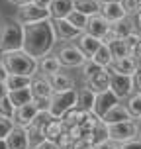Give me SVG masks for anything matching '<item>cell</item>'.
I'll use <instances>...</instances> for the list:
<instances>
[{
	"label": "cell",
	"mask_w": 141,
	"mask_h": 149,
	"mask_svg": "<svg viewBox=\"0 0 141 149\" xmlns=\"http://www.w3.org/2000/svg\"><path fill=\"white\" fill-rule=\"evenodd\" d=\"M84 84H86V86H90L94 92L108 90V88H110V84H112V71H110V69H102V71H100L98 74H94L92 79L84 81Z\"/></svg>",
	"instance_id": "cell-19"
},
{
	"label": "cell",
	"mask_w": 141,
	"mask_h": 149,
	"mask_svg": "<svg viewBox=\"0 0 141 149\" xmlns=\"http://www.w3.org/2000/svg\"><path fill=\"white\" fill-rule=\"evenodd\" d=\"M112 73L116 74H131L133 77L135 71L139 69V59H135L133 55H126V57H118L112 61V65L108 67Z\"/></svg>",
	"instance_id": "cell-13"
},
{
	"label": "cell",
	"mask_w": 141,
	"mask_h": 149,
	"mask_svg": "<svg viewBox=\"0 0 141 149\" xmlns=\"http://www.w3.org/2000/svg\"><path fill=\"white\" fill-rule=\"evenodd\" d=\"M110 31L116 37L126 39V37H129L133 31H137V22H135L131 16H127V18H124V20H118V22L112 24V26H110Z\"/></svg>",
	"instance_id": "cell-17"
},
{
	"label": "cell",
	"mask_w": 141,
	"mask_h": 149,
	"mask_svg": "<svg viewBox=\"0 0 141 149\" xmlns=\"http://www.w3.org/2000/svg\"><path fill=\"white\" fill-rule=\"evenodd\" d=\"M74 43L81 47L82 53H84L88 59H92V57L96 55V51L100 49V45L104 43V41H102L100 37H96V36H92V33H88V31H82L81 37H78Z\"/></svg>",
	"instance_id": "cell-15"
},
{
	"label": "cell",
	"mask_w": 141,
	"mask_h": 149,
	"mask_svg": "<svg viewBox=\"0 0 141 149\" xmlns=\"http://www.w3.org/2000/svg\"><path fill=\"white\" fill-rule=\"evenodd\" d=\"M8 74H10V73H8V69L4 67V63L0 61V81H6V79H8Z\"/></svg>",
	"instance_id": "cell-45"
},
{
	"label": "cell",
	"mask_w": 141,
	"mask_h": 149,
	"mask_svg": "<svg viewBox=\"0 0 141 149\" xmlns=\"http://www.w3.org/2000/svg\"><path fill=\"white\" fill-rule=\"evenodd\" d=\"M119 149H141V139L135 137V139H131V141L119 143Z\"/></svg>",
	"instance_id": "cell-42"
},
{
	"label": "cell",
	"mask_w": 141,
	"mask_h": 149,
	"mask_svg": "<svg viewBox=\"0 0 141 149\" xmlns=\"http://www.w3.org/2000/svg\"><path fill=\"white\" fill-rule=\"evenodd\" d=\"M10 4H14V6H24V4H30L33 0H8Z\"/></svg>",
	"instance_id": "cell-47"
},
{
	"label": "cell",
	"mask_w": 141,
	"mask_h": 149,
	"mask_svg": "<svg viewBox=\"0 0 141 149\" xmlns=\"http://www.w3.org/2000/svg\"><path fill=\"white\" fill-rule=\"evenodd\" d=\"M110 45L112 53H114V59H118V57H126V55H131L129 53V45H127V39H122V37H116Z\"/></svg>",
	"instance_id": "cell-31"
},
{
	"label": "cell",
	"mask_w": 141,
	"mask_h": 149,
	"mask_svg": "<svg viewBox=\"0 0 141 149\" xmlns=\"http://www.w3.org/2000/svg\"><path fill=\"white\" fill-rule=\"evenodd\" d=\"M57 57L61 59L63 67H69V69H81L88 61V57L82 53V49L76 43H73V41L61 45V49L57 51Z\"/></svg>",
	"instance_id": "cell-7"
},
{
	"label": "cell",
	"mask_w": 141,
	"mask_h": 149,
	"mask_svg": "<svg viewBox=\"0 0 141 149\" xmlns=\"http://www.w3.org/2000/svg\"><path fill=\"white\" fill-rule=\"evenodd\" d=\"M18 49H24V26L14 20L0 28V57Z\"/></svg>",
	"instance_id": "cell-3"
},
{
	"label": "cell",
	"mask_w": 141,
	"mask_h": 149,
	"mask_svg": "<svg viewBox=\"0 0 141 149\" xmlns=\"http://www.w3.org/2000/svg\"><path fill=\"white\" fill-rule=\"evenodd\" d=\"M31 90H33V98H35V100H51L53 92H55L49 77L39 74V73H37L35 77H33V81H31Z\"/></svg>",
	"instance_id": "cell-12"
},
{
	"label": "cell",
	"mask_w": 141,
	"mask_h": 149,
	"mask_svg": "<svg viewBox=\"0 0 141 149\" xmlns=\"http://www.w3.org/2000/svg\"><path fill=\"white\" fill-rule=\"evenodd\" d=\"M122 4H124V6H126V10H127V14L129 16H137L141 12L139 10V2H137V0H122Z\"/></svg>",
	"instance_id": "cell-39"
},
{
	"label": "cell",
	"mask_w": 141,
	"mask_h": 149,
	"mask_svg": "<svg viewBox=\"0 0 141 149\" xmlns=\"http://www.w3.org/2000/svg\"><path fill=\"white\" fill-rule=\"evenodd\" d=\"M49 81H51L53 88H55V92H61V90H71V88H76L74 86V81L73 77H69V74L65 73H57V74H51L49 77Z\"/></svg>",
	"instance_id": "cell-27"
},
{
	"label": "cell",
	"mask_w": 141,
	"mask_h": 149,
	"mask_svg": "<svg viewBox=\"0 0 141 149\" xmlns=\"http://www.w3.org/2000/svg\"><path fill=\"white\" fill-rule=\"evenodd\" d=\"M0 28H2V26H0Z\"/></svg>",
	"instance_id": "cell-52"
},
{
	"label": "cell",
	"mask_w": 141,
	"mask_h": 149,
	"mask_svg": "<svg viewBox=\"0 0 141 149\" xmlns=\"http://www.w3.org/2000/svg\"><path fill=\"white\" fill-rule=\"evenodd\" d=\"M41 112V106L37 104V100H31L28 104L16 108V114H14V122L16 126H22V127H28L33 124V120L37 118V114Z\"/></svg>",
	"instance_id": "cell-10"
},
{
	"label": "cell",
	"mask_w": 141,
	"mask_h": 149,
	"mask_svg": "<svg viewBox=\"0 0 141 149\" xmlns=\"http://www.w3.org/2000/svg\"><path fill=\"white\" fill-rule=\"evenodd\" d=\"M139 94H141V92H139Z\"/></svg>",
	"instance_id": "cell-53"
},
{
	"label": "cell",
	"mask_w": 141,
	"mask_h": 149,
	"mask_svg": "<svg viewBox=\"0 0 141 149\" xmlns=\"http://www.w3.org/2000/svg\"><path fill=\"white\" fill-rule=\"evenodd\" d=\"M57 41L59 39H57V33H55L53 18L24 26V51L33 55L35 59H41L45 55H49Z\"/></svg>",
	"instance_id": "cell-1"
},
{
	"label": "cell",
	"mask_w": 141,
	"mask_h": 149,
	"mask_svg": "<svg viewBox=\"0 0 141 149\" xmlns=\"http://www.w3.org/2000/svg\"><path fill=\"white\" fill-rule=\"evenodd\" d=\"M76 10L84 12L86 16L100 14V10H102V0H76Z\"/></svg>",
	"instance_id": "cell-29"
},
{
	"label": "cell",
	"mask_w": 141,
	"mask_h": 149,
	"mask_svg": "<svg viewBox=\"0 0 141 149\" xmlns=\"http://www.w3.org/2000/svg\"><path fill=\"white\" fill-rule=\"evenodd\" d=\"M10 100H12V104L16 106V108H20V106L28 104V102H31V100H35L33 98V90H31V86H26V88H18V90H10Z\"/></svg>",
	"instance_id": "cell-25"
},
{
	"label": "cell",
	"mask_w": 141,
	"mask_h": 149,
	"mask_svg": "<svg viewBox=\"0 0 141 149\" xmlns=\"http://www.w3.org/2000/svg\"><path fill=\"white\" fill-rule=\"evenodd\" d=\"M96 96H98V92H94L90 86L84 84L82 88H78V106L92 112L94 110V104H96Z\"/></svg>",
	"instance_id": "cell-24"
},
{
	"label": "cell",
	"mask_w": 141,
	"mask_h": 149,
	"mask_svg": "<svg viewBox=\"0 0 141 149\" xmlns=\"http://www.w3.org/2000/svg\"><path fill=\"white\" fill-rule=\"evenodd\" d=\"M110 26L112 24L106 20L102 14H94V16H90L88 18V26H86V31L88 33H92V36H96V37H102L110 31Z\"/></svg>",
	"instance_id": "cell-18"
},
{
	"label": "cell",
	"mask_w": 141,
	"mask_h": 149,
	"mask_svg": "<svg viewBox=\"0 0 141 149\" xmlns=\"http://www.w3.org/2000/svg\"><path fill=\"white\" fill-rule=\"evenodd\" d=\"M61 67H63V63L57 57V53L55 55L49 53V55H45V57L39 59V74H45V77L57 74V73H61Z\"/></svg>",
	"instance_id": "cell-20"
},
{
	"label": "cell",
	"mask_w": 141,
	"mask_h": 149,
	"mask_svg": "<svg viewBox=\"0 0 141 149\" xmlns=\"http://www.w3.org/2000/svg\"><path fill=\"white\" fill-rule=\"evenodd\" d=\"M92 59L96 61L98 65H102V67L108 69L112 65V61H114V53H112L110 45H108V43H102V45H100V49L96 51V55H94Z\"/></svg>",
	"instance_id": "cell-30"
},
{
	"label": "cell",
	"mask_w": 141,
	"mask_h": 149,
	"mask_svg": "<svg viewBox=\"0 0 141 149\" xmlns=\"http://www.w3.org/2000/svg\"><path fill=\"white\" fill-rule=\"evenodd\" d=\"M94 149H119V143L114 141L112 137H104V139H98L94 143Z\"/></svg>",
	"instance_id": "cell-38"
},
{
	"label": "cell",
	"mask_w": 141,
	"mask_h": 149,
	"mask_svg": "<svg viewBox=\"0 0 141 149\" xmlns=\"http://www.w3.org/2000/svg\"><path fill=\"white\" fill-rule=\"evenodd\" d=\"M31 81L33 77H28V74H14L10 73L6 79V84L10 90H18V88H26V86H31Z\"/></svg>",
	"instance_id": "cell-28"
},
{
	"label": "cell",
	"mask_w": 141,
	"mask_h": 149,
	"mask_svg": "<svg viewBox=\"0 0 141 149\" xmlns=\"http://www.w3.org/2000/svg\"><path fill=\"white\" fill-rule=\"evenodd\" d=\"M86 116H88V110H84V108H81V106H74V108H71V110L63 116V122H65V126H81L82 122L86 120Z\"/></svg>",
	"instance_id": "cell-26"
},
{
	"label": "cell",
	"mask_w": 141,
	"mask_h": 149,
	"mask_svg": "<svg viewBox=\"0 0 141 149\" xmlns=\"http://www.w3.org/2000/svg\"><path fill=\"white\" fill-rule=\"evenodd\" d=\"M100 14L104 16L106 20L110 24L118 22V20H124V18H127V10L126 6L122 4V2H102V10H100Z\"/></svg>",
	"instance_id": "cell-16"
},
{
	"label": "cell",
	"mask_w": 141,
	"mask_h": 149,
	"mask_svg": "<svg viewBox=\"0 0 141 149\" xmlns=\"http://www.w3.org/2000/svg\"><path fill=\"white\" fill-rule=\"evenodd\" d=\"M31 149H59V147H57V143L53 139H39L37 143L31 145Z\"/></svg>",
	"instance_id": "cell-41"
},
{
	"label": "cell",
	"mask_w": 141,
	"mask_h": 149,
	"mask_svg": "<svg viewBox=\"0 0 141 149\" xmlns=\"http://www.w3.org/2000/svg\"><path fill=\"white\" fill-rule=\"evenodd\" d=\"M94 139L92 137H81V139H76L74 143V149H94Z\"/></svg>",
	"instance_id": "cell-40"
},
{
	"label": "cell",
	"mask_w": 141,
	"mask_h": 149,
	"mask_svg": "<svg viewBox=\"0 0 141 149\" xmlns=\"http://www.w3.org/2000/svg\"><path fill=\"white\" fill-rule=\"evenodd\" d=\"M65 130H67V126H65L63 118H51L47 124H45L41 135H43V139H53V141H57L59 135L63 134Z\"/></svg>",
	"instance_id": "cell-22"
},
{
	"label": "cell",
	"mask_w": 141,
	"mask_h": 149,
	"mask_svg": "<svg viewBox=\"0 0 141 149\" xmlns=\"http://www.w3.org/2000/svg\"><path fill=\"white\" fill-rule=\"evenodd\" d=\"M110 88L119 96V100L124 102L127 98L135 94V84H133V77L131 74H116L112 73V84Z\"/></svg>",
	"instance_id": "cell-8"
},
{
	"label": "cell",
	"mask_w": 141,
	"mask_h": 149,
	"mask_svg": "<svg viewBox=\"0 0 141 149\" xmlns=\"http://www.w3.org/2000/svg\"><path fill=\"white\" fill-rule=\"evenodd\" d=\"M51 18V10L49 8H41L30 2V4H24V6H18L16 10V16L14 20L22 26H28V24H35V22H41V20H47Z\"/></svg>",
	"instance_id": "cell-6"
},
{
	"label": "cell",
	"mask_w": 141,
	"mask_h": 149,
	"mask_svg": "<svg viewBox=\"0 0 141 149\" xmlns=\"http://www.w3.org/2000/svg\"><path fill=\"white\" fill-rule=\"evenodd\" d=\"M133 84H135V92H141V65L133 74Z\"/></svg>",
	"instance_id": "cell-43"
},
{
	"label": "cell",
	"mask_w": 141,
	"mask_h": 149,
	"mask_svg": "<svg viewBox=\"0 0 141 149\" xmlns=\"http://www.w3.org/2000/svg\"><path fill=\"white\" fill-rule=\"evenodd\" d=\"M102 120H104L108 126H112V124H119V122L133 120V118H131V114H129V110H127V106L124 104V102H119V104H116L110 112H106L104 116H102Z\"/></svg>",
	"instance_id": "cell-21"
},
{
	"label": "cell",
	"mask_w": 141,
	"mask_h": 149,
	"mask_svg": "<svg viewBox=\"0 0 141 149\" xmlns=\"http://www.w3.org/2000/svg\"><path fill=\"white\" fill-rule=\"evenodd\" d=\"M8 141V147L10 149H31V139H30V134L28 130L22 126H16L6 137Z\"/></svg>",
	"instance_id": "cell-14"
},
{
	"label": "cell",
	"mask_w": 141,
	"mask_h": 149,
	"mask_svg": "<svg viewBox=\"0 0 141 149\" xmlns=\"http://www.w3.org/2000/svg\"><path fill=\"white\" fill-rule=\"evenodd\" d=\"M102 2H122V0H102Z\"/></svg>",
	"instance_id": "cell-49"
},
{
	"label": "cell",
	"mask_w": 141,
	"mask_h": 149,
	"mask_svg": "<svg viewBox=\"0 0 141 149\" xmlns=\"http://www.w3.org/2000/svg\"><path fill=\"white\" fill-rule=\"evenodd\" d=\"M0 61L4 63V67L8 69V73L14 74H28V77H35L39 73V59H35L33 55H30L24 49L18 51L4 53Z\"/></svg>",
	"instance_id": "cell-2"
},
{
	"label": "cell",
	"mask_w": 141,
	"mask_h": 149,
	"mask_svg": "<svg viewBox=\"0 0 141 149\" xmlns=\"http://www.w3.org/2000/svg\"><path fill=\"white\" fill-rule=\"evenodd\" d=\"M139 134H141L139 120H126V122L108 126V137H112L114 141H118V143L131 141L135 137H139Z\"/></svg>",
	"instance_id": "cell-5"
},
{
	"label": "cell",
	"mask_w": 141,
	"mask_h": 149,
	"mask_svg": "<svg viewBox=\"0 0 141 149\" xmlns=\"http://www.w3.org/2000/svg\"><path fill=\"white\" fill-rule=\"evenodd\" d=\"M139 126H141V120H139Z\"/></svg>",
	"instance_id": "cell-51"
},
{
	"label": "cell",
	"mask_w": 141,
	"mask_h": 149,
	"mask_svg": "<svg viewBox=\"0 0 141 149\" xmlns=\"http://www.w3.org/2000/svg\"><path fill=\"white\" fill-rule=\"evenodd\" d=\"M55 143H57V147H59V149H74V143H76V139H74L73 135H71L67 130H65V132L59 135V139H57Z\"/></svg>",
	"instance_id": "cell-36"
},
{
	"label": "cell",
	"mask_w": 141,
	"mask_h": 149,
	"mask_svg": "<svg viewBox=\"0 0 141 149\" xmlns=\"http://www.w3.org/2000/svg\"><path fill=\"white\" fill-rule=\"evenodd\" d=\"M74 106H78V88L61 90V92H53L51 102H49V112L55 118H63Z\"/></svg>",
	"instance_id": "cell-4"
},
{
	"label": "cell",
	"mask_w": 141,
	"mask_h": 149,
	"mask_svg": "<svg viewBox=\"0 0 141 149\" xmlns=\"http://www.w3.org/2000/svg\"><path fill=\"white\" fill-rule=\"evenodd\" d=\"M0 114H2V116H10V118H14V114H16V106L12 104L10 96L0 98Z\"/></svg>",
	"instance_id": "cell-37"
},
{
	"label": "cell",
	"mask_w": 141,
	"mask_h": 149,
	"mask_svg": "<svg viewBox=\"0 0 141 149\" xmlns=\"http://www.w3.org/2000/svg\"><path fill=\"white\" fill-rule=\"evenodd\" d=\"M0 22H2V16H0Z\"/></svg>",
	"instance_id": "cell-50"
},
{
	"label": "cell",
	"mask_w": 141,
	"mask_h": 149,
	"mask_svg": "<svg viewBox=\"0 0 141 149\" xmlns=\"http://www.w3.org/2000/svg\"><path fill=\"white\" fill-rule=\"evenodd\" d=\"M8 94H10V88H8L6 81H0V98L8 96Z\"/></svg>",
	"instance_id": "cell-44"
},
{
	"label": "cell",
	"mask_w": 141,
	"mask_h": 149,
	"mask_svg": "<svg viewBox=\"0 0 141 149\" xmlns=\"http://www.w3.org/2000/svg\"><path fill=\"white\" fill-rule=\"evenodd\" d=\"M88 18H90V16H86L84 12L76 10V8H74L71 14H69V20H71V24H74V26H76L78 30H82V31H86V26H88Z\"/></svg>",
	"instance_id": "cell-34"
},
{
	"label": "cell",
	"mask_w": 141,
	"mask_h": 149,
	"mask_svg": "<svg viewBox=\"0 0 141 149\" xmlns=\"http://www.w3.org/2000/svg\"><path fill=\"white\" fill-rule=\"evenodd\" d=\"M126 106H127V110H129V114H131V118L141 120V94L139 92H135V94H131V96L127 98Z\"/></svg>",
	"instance_id": "cell-32"
},
{
	"label": "cell",
	"mask_w": 141,
	"mask_h": 149,
	"mask_svg": "<svg viewBox=\"0 0 141 149\" xmlns=\"http://www.w3.org/2000/svg\"><path fill=\"white\" fill-rule=\"evenodd\" d=\"M0 149H10V147H8V141H6V139H0Z\"/></svg>",
	"instance_id": "cell-48"
},
{
	"label": "cell",
	"mask_w": 141,
	"mask_h": 149,
	"mask_svg": "<svg viewBox=\"0 0 141 149\" xmlns=\"http://www.w3.org/2000/svg\"><path fill=\"white\" fill-rule=\"evenodd\" d=\"M14 127H16L14 118H10V116H2V114H0V139H6L8 134H10Z\"/></svg>",
	"instance_id": "cell-35"
},
{
	"label": "cell",
	"mask_w": 141,
	"mask_h": 149,
	"mask_svg": "<svg viewBox=\"0 0 141 149\" xmlns=\"http://www.w3.org/2000/svg\"><path fill=\"white\" fill-rule=\"evenodd\" d=\"M102 69H106V67H102V65H98V63H96L94 59H88V61H86V63H84V65L81 67L82 79H84V81H88V79H92L94 74H98V73H100Z\"/></svg>",
	"instance_id": "cell-33"
},
{
	"label": "cell",
	"mask_w": 141,
	"mask_h": 149,
	"mask_svg": "<svg viewBox=\"0 0 141 149\" xmlns=\"http://www.w3.org/2000/svg\"><path fill=\"white\" fill-rule=\"evenodd\" d=\"M51 2L53 0H33V4H37L41 8H51Z\"/></svg>",
	"instance_id": "cell-46"
},
{
	"label": "cell",
	"mask_w": 141,
	"mask_h": 149,
	"mask_svg": "<svg viewBox=\"0 0 141 149\" xmlns=\"http://www.w3.org/2000/svg\"><path fill=\"white\" fill-rule=\"evenodd\" d=\"M76 8V0H53L51 2V18H69V14Z\"/></svg>",
	"instance_id": "cell-23"
},
{
	"label": "cell",
	"mask_w": 141,
	"mask_h": 149,
	"mask_svg": "<svg viewBox=\"0 0 141 149\" xmlns=\"http://www.w3.org/2000/svg\"><path fill=\"white\" fill-rule=\"evenodd\" d=\"M122 100H119V96L114 92L112 88H108V90H102V92H98V96H96V104H94V114L96 116H104L106 112H110L112 108L116 104H119Z\"/></svg>",
	"instance_id": "cell-11"
},
{
	"label": "cell",
	"mask_w": 141,
	"mask_h": 149,
	"mask_svg": "<svg viewBox=\"0 0 141 149\" xmlns=\"http://www.w3.org/2000/svg\"><path fill=\"white\" fill-rule=\"evenodd\" d=\"M53 26H55V33H57V39L63 41V43H69V41H76L81 37L82 30H78L74 24H71L69 18H57L53 20Z\"/></svg>",
	"instance_id": "cell-9"
}]
</instances>
